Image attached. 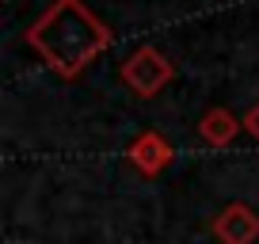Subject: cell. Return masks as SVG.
<instances>
[{
	"instance_id": "7a4b0ae2",
	"label": "cell",
	"mask_w": 259,
	"mask_h": 244,
	"mask_svg": "<svg viewBox=\"0 0 259 244\" xmlns=\"http://www.w3.org/2000/svg\"><path fill=\"white\" fill-rule=\"evenodd\" d=\"M171 80H176V65H171L156 46H138L122 61V84L141 99L160 96Z\"/></svg>"
},
{
	"instance_id": "6da1fadb",
	"label": "cell",
	"mask_w": 259,
	"mask_h": 244,
	"mask_svg": "<svg viewBox=\"0 0 259 244\" xmlns=\"http://www.w3.org/2000/svg\"><path fill=\"white\" fill-rule=\"evenodd\" d=\"M23 38L61 80H76L99 54L114 46V31L84 0H50V8L27 27Z\"/></svg>"
},
{
	"instance_id": "277c9868",
	"label": "cell",
	"mask_w": 259,
	"mask_h": 244,
	"mask_svg": "<svg viewBox=\"0 0 259 244\" xmlns=\"http://www.w3.org/2000/svg\"><path fill=\"white\" fill-rule=\"evenodd\" d=\"M213 236L221 244H255L259 240V214L248 202H229L213 218Z\"/></svg>"
},
{
	"instance_id": "8992f818",
	"label": "cell",
	"mask_w": 259,
	"mask_h": 244,
	"mask_svg": "<svg viewBox=\"0 0 259 244\" xmlns=\"http://www.w3.org/2000/svg\"><path fill=\"white\" fill-rule=\"evenodd\" d=\"M244 130H248L251 138L259 141V99H255V103H251V111L244 114Z\"/></svg>"
},
{
	"instance_id": "5b68a950",
	"label": "cell",
	"mask_w": 259,
	"mask_h": 244,
	"mask_svg": "<svg viewBox=\"0 0 259 244\" xmlns=\"http://www.w3.org/2000/svg\"><path fill=\"white\" fill-rule=\"evenodd\" d=\"M240 126L244 122L236 118L229 107H210V111L202 114V122H198V138H202L206 145H213V149H225V145L236 141Z\"/></svg>"
},
{
	"instance_id": "3957f363",
	"label": "cell",
	"mask_w": 259,
	"mask_h": 244,
	"mask_svg": "<svg viewBox=\"0 0 259 244\" xmlns=\"http://www.w3.org/2000/svg\"><path fill=\"white\" fill-rule=\"evenodd\" d=\"M126 160L134 164L141 176H160V172L168 168L171 160H176V149H171V141L164 138V134L145 130V134H138V138L130 141Z\"/></svg>"
}]
</instances>
